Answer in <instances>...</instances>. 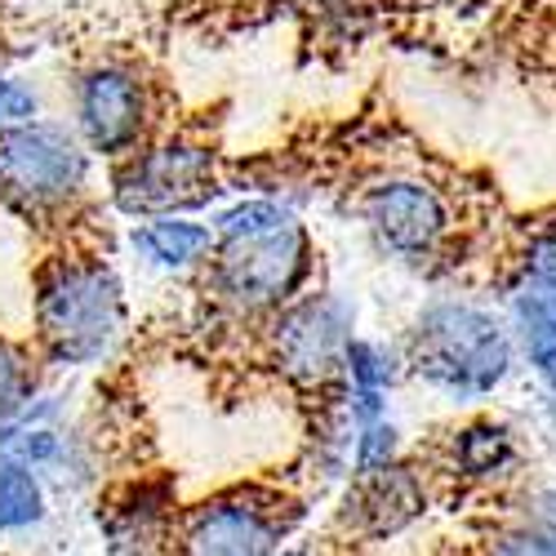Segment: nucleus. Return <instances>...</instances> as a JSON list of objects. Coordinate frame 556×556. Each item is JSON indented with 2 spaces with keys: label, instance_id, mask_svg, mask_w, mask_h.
Segmentation results:
<instances>
[{
  "label": "nucleus",
  "instance_id": "f03ea898",
  "mask_svg": "<svg viewBox=\"0 0 556 556\" xmlns=\"http://www.w3.org/2000/svg\"><path fill=\"white\" fill-rule=\"evenodd\" d=\"M121 326V286L94 258H59L40 276L36 330L54 361H94Z\"/></svg>",
  "mask_w": 556,
  "mask_h": 556
},
{
  "label": "nucleus",
  "instance_id": "2eb2a0df",
  "mask_svg": "<svg viewBox=\"0 0 556 556\" xmlns=\"http://www.w3.org/2000/svg\"><path fill=\"white\" fill-rule=\"evenodd\" d=\"M40 481L27 463H0V530H18L40 517Z\"/></svg>",
  "mask_w": 556,
  "mask_h": 556
},
{
  "label": "nucleus",
  "instance_id": "7ed1b4c3",
  "mask_svg": "<svg viewBox=\"0 0 556 556\" xmlns=\"http://www.w3.org/2000/svg\"><path fill=\"white\" fill-rule=\"evenodd\" d=\"M312 271V241L307 231L290 218L267 231H245V237H227L214 254L210 281L218 299H227L241 312H271L286 299H294Z\"/></svg>",
  "mask_w": 556,
  "mask_h": 556
},
{
  "label": "nucleus",
  "instance_id": "39448f33",
  "mask_svg": "<svg viewBox=\"0 0 556 556\" xmlns=\"http://www.w3.org/2000/svg\"><path fill=\"white\" fill-rule=\"evenodd\" d=\"M85 182V152L54 125H18L0 134V197L18 210H54Z\"/></svg>",
  "mask_w": 556,
  "mask_h": 556
},
{
  "label": "nucleus",
  "instance_id": "6e6552de",
  "mask_svg": "<svg viewBox=\"0 0 556 556\" xmlns=\"http://www.w3.org/2000/svg\"><path fill=\"white\" fill-rule=\"evenodd\" d=\"M294 507L267 494H231L205 503L182 530V556H276Z\"/></svg>",
  "mask_w": 556,
  "mask_h": 556
},
{
  "label": "nucleus",
  "instance_id": "dca6fc26",
  "mask_svg": "<svg viewBox=\"0 0 556 556\" xmlns=\"http://www.w3.org/2000/svg\"><path fill=\"white\" fill-rule=\"evenodd\" d=\"M392 463H401V432H396V424L379 419L369 428H356V437H352V477L383 472V468H392Z\"/></svg>",
  "mask_w": 556,
  "mask_h": 556
},
{
  "label": "nucleus",
  "instance_id": "f257e3e1",
  "mask_svg": "<svg viewBox=\"0 0 556 556\" xmlns=\"http://www.w3.org/2000/svg\"><path fill=\"white\" fill-rule=\"evenodd\" d=\"M517 365L513 320L477 299H432L405 339V369L454 405L490 401Z\"/></svg>",
  "mask_w": 556,
  "mask_h": 556
},
{
  "label": "nucleus",
  "instance_id": "9b49d317",
  "mask_svg": "<svg viewBox=\"0 0 556 556\" xmlns=\"http://www.w3.org/2000/svg\"><path fill=\"white\" fill-rule=\"evenodd\" d=\"M521 458H526V445H521V432L513 424L494 419V414H472V419H463L445 437L441 468L458 485H481L485 490V485L513 481Z\"/></svg>",
  "mask_w": 556,
  "mask_h": 556
},
{
  "label": "nucleus",
  "instance_id": "4468645a",
  "mask_svg": "<svg viewBox=\"0 0 556 556\" xmlns=\"http://www.w3.org/2000/svg\"><path fill=\"white\" fill-rule=\"evenodd\" d=\"M503 316L513 320V330L556 326V281H539L513 267L503 281Z\"/></svg>",
  "mask_w": 556,
  "mask_h": 556
},
{
  "label": "nucleus",
  "instance_id": "20e7f679",
  "mask_svg": "<svg viewBox=\"0 0 556 556\" xmlns=\"http://www.w3.org/2000/svg\"><path fill=\"white\" fill-rule=\"evenodd\" d=\"M361 218L383 254H392L396 263H414V267L441 258L454 231V214L441 188H432L428 178H414V174H388L375 188H365Z\"/></svg>",
  "mask_w": 556,
  "mask_h": 556
},
{
  "label": "nucleus",
  "instance_id": "4be33fe9",
  "mask_svg": "<svg viewBox=\"0 0 556 556\" xmlns=\"http://www.w3.org/2000/svg\"><path fill=\"white\" fill-rule=\"evenodd\" d=\"M290 556H312V552H290Z\"/></svg>",
  "mask_w": 556,
  "mask_h": 556
},
{
  "label": "nucleus",
  "instance_id": "412c9836",
  "mask_svg": "<svg viewBox=\"0 0 556 556\" xmlns=\"http://www.w3.org/2000/svg\"><path fill=\"white\" fill-rule=\"evenodd\" d=\"M294 5H307V10H339L348 0H294Z\"/></svg>",
  "mask_w": 556,
  "mask_h": 556
},
{
  "label": "nucleus",
  "instance_id": "6ab92c4d",
  "mask_svg": "<svg viewBox=\"0 0 556 556\" xmlns=\"http://www.w3.org/2000/svg\"><path fill=\"white\" fill-rule=\"evenodd\" d=\"M31 112H36V99L27 94V89L14 85V80H0V125H18Z\"/></svg>",
  "mask_w": 556,
  "mask_h": 556
},
{
  "label": "nucleus",
  "instance_id": "f8f14e48",
  "mask_svg": "<svg viewBox=\"0 0 556 556\" xmlns=\"http://www.w3.org/2000/svg\"><path fill=\"white\" fill-rule=\"evenodd\" d=\"M477 556H556V485H530L503 507Z\"/></svg>",
  "mask_w": 556,
  "mask_h": 556
},
{
  "label": "nucleus",
  "instance_id": "1a4fd4ad",
  "mask_svg": "<svg viewBox=\"0 0 556 556\" xmlns=\"http://www.w3.org/2000/svg\"><path fill=\"white\" fill-rule=\"evenodd\" d=\"M76 112H80V134L94 152L121 156L138 143L143 134V85H138L134 72L125 67H99L80 80V94H76Z\"/></svg>",
  "mask_w": 556,
  "mask_h": 556
},
{
  "label": "nucleus",
  "instance_id": "ddd939ff",
  "mask_svg": "<svg viewBox=\"0 0 556 556\" xmlns=\"http://www.w3.org/2000/svg\"><path fill=\"white\" fill-rule=\"evenodd\" d=\"M134 241H138V250H143L148 258H156L165 267H182V263L201 258L214 245L210 227L188 223V218H148L143 227H138Z\"/></svg>",
  "mask_w": 556,
  "mask_h": 556
},
{
  "label": "nucleus",
  "instance_id": "9d476101",
  "mask_svg": "<svg viewBox=\"0 0 556 556\" xmlns=\"http://www.w3.org/2000/svg\"><path fill=\"white\" fill-rule=\"evenodd\" d=\"M428 513V481L414 463H392L383 472L352 477L348 526L365 539H392Z\"/></svg>",
  "mask_w": 556,
  "mask_h": 556
},
{
  "label": "nucleus",
  "instance_id": "423d86ee",
  "mask_svg": "<svg viewBox=\"0 0 556 556\" xmlns=\"http://www.w3.org/2000/svg\"><path fill=\"white\" fill-rule=\"evenodd\" d=\"M356 316L343 299L320 294L286 312V320L276 326V361L290 379L312 383V388H330L343 383L348 352L356 343Z\"/></svg>",
  "mask_w": 556,
  "mask_h": 556
},
{
  "label": "nucleus",
  "instance_id": "aec40b11",
  "mask_svg": "<svg viewBox=\"0 0 556 556\" xmlns=\"http://www.w3.org/2000/svg\"><path fill=\"white\" fill-rule=\"evenodd\" d=\"M534 383H539V414L556 428V369L543 375V379H534Z\"/></svg>",
  "mask_w": 556,
  "mask_h": 556
},
{
  "label": "nucleus",
  "instance_id": "f3484780",
  "mask_svg": "<svg viewBox=\"0 0 556 556\" xmlns=\"http://www.w3.org/2000/svg\"><path fill=\"white\" fill-rule=\"evenodd\" d=\"M27 396V369L10 343H0V424L14 419Z\"/></svg>",
  "mask_w": 556,
  "mask_h": 556
},
{
  "label": "nucleus",
  "instance_id": "a211bd4d",
  "mask_svg": "<svg viewBox=\"0 0 556 556\" xmlns=\"http://www.w3.org/2000/svg\"><path fill=\"white\" fill-rule=\"evenodd\" d=\"M513 267L526 271V276H539V281H556V227H539L534 237L521 245Z\"/></svg>",
  "mask_w": 556,
  "mask_h": 556
},
{
  "label": "nucleus",
  "instance_id": "0eeeda50",
  "mask_svg": "<svg viewBox=\"0 0 556 556\" xmlns=\"http://www.w3.org/2000/svg\"><path fill=\"white\" fill-rule=\"evenodd\" d=\"M214 197V161L197 143H165L143 156H134L116 174V201L129 214L174 218V210H188Z\"/></svg>",
  "mask_w": 556,
  "mask_h": 556
}]
</instances>
